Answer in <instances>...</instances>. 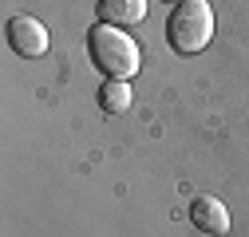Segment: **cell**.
I'll use <instances>...</instances> for the list:
<instances>
[{"instance_id":"1","label":"cell","mask_w":249,"mask_h":237,"mask_svg":"<svg viewBox=\"0 0 249 237\" xmlns=\"http://www.w3.org/2000/svg\"><path fill=\"white\" fill-rule=\"evenodd\" d=\"M87 51H91V64H95L107 79H131L139 71V44L115 24H95L87 32Z\"/></svg>"},{"instance_id":"2","label":"cell","mask_w":249,"mask_h":237,"mask_svg":"<svg viewBox=\"0 0 249 237\" xmlns=\"http://www.w3.org/2000/svg\"><path fill=\"white\" fill-rule=\"evenodd\" d=\"M166 40L178 55H198L213 40V8L210 0H182L166 20Z\"/></svg>"},{"instance_id":"3","label":"cell","mask_w":249,"mask_h":237,"mask_svg":"<svg viewBox=\"0 0 249 237\" xmlns=\"http://www.w3.org/2000/svg\"><path fill=\"white\" fill-rule=\"evenodd\" d=\"M8 44L16 55H28V59H36L48 51V28L36 20V16H12L8 24Z\"/></svg>"},{"instance_id":"4","label":"cell","mask_w":249,"mask_h":237,"mask_svg":"<svg viewBox=\"0 0 249 237\" xmlns=\"http://www.w3.org/2000/svg\"><path fill=\"white\" fill-rule=\"evenodd\" d=\"M190 221H194L202 233H217V237L230 229V214H226V205L217 202L213 194H202V198L190 202Z\"/></svg>"},{"instance_id":"5","label":"cell","mask_w":249,"mask_h":237,"mask_svg":"<svg viewBox=\"0 0 249 237\" xmlns=\"http://www.w3.org/2000/svg\"><path fill=\"white\" fill-rule=\"evenodd\" d=\"M146 16V0H99V20L127 28V24H142Z\"/></svg>"},{"instance_id":"6","label":"cell","mask_w":249,"mask_h":237,"mask_svg":"<svg viewBox=\"0 0 249 237\" xmlns=\"http://www.w3.org/2000/svg\"><path fill=\"white\" fill-rule=\"evenodd\" d=\"M99 107L107 111V115H123L131 107V87H127V79H107L103 87H99Z\"/></svg>"},{"instance_id":"7","label":"cell","mask_w":249,"mask_h":237,"mask_svg":"<svg viewBox=\"0 0 249 237\" xmlns=\"http://www.w3.org/2000/svg\"><path fill=\"white\" fill-rule=\"evenodd\" d=\"M166 4H182V0H166Z\"/></svg>"}]
</instances>
